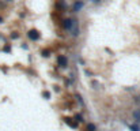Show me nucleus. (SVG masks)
<instances>
[{
  "label": "nucleus",
  "mask_w": 140,
  "mask_h": 131,
  "mask_svg": "<svg viewBox=\"0 0 140 131\" xmlns=\"http://www.w3.org/2000/svg\"><path fill=\"white\" fill-rule=\"evenodd\" d=\"M27 37H29L30 40H33V41H35V40L39 38V33L37 30H29V33H27Z\"/></svg>",
  "instance_id": "1"
},
{
  "label": "nucleus",
  "mask_w": 140,
  "mask_h": 131,
  "mask_svg": "<svg viewBox=\"0 0 140 131\" xmlns=\"http://www.w3.org/2000/svg\"><path fill=\"white\" fill-rule=\"evenodd\" d=\"M75 23H76V22H75V21H72V19H67V21L64 22V27H65V29H68V30H71V29H72V26L75 25Z\"/></svg>",
  "instance_id": "2"
},
{
  "label": "nucleus",
  "mask_w": 140,
  "mask_h": 131,
  "mask_svg": "<svg viewBox=\"0 0 140 131\" xmlns=\"http://www.w3.org/2000/svg\"><path fill=\"white\" fill-rule=\"evenodd\" d=\"M59 64L61 67H67V57L65 56H59Z\"/></svg>",
  "instance_id": "3"
},
{
  "label": "nucleus",
  "mask_w": 140,
  "mask_h": 131,
  "mask_svg": "<svg viewBox=\"0 0 140 131\" xmlns=\"http://www.w3.org/2000/svg\"><path fill=\"white\" fill-rule=\"evenodd\" d=\"M64 122H65V123H67V124L69 126V127H74V128H76V127H78V124H76V123H75V122H72V119H68V117H65V119H64Z\"/></svg>",
  "instance_id": "4"
},
{
  "label": "nucleus",
  "mask_w": 140,
  "mask_h": 131,
  "mask_svg": "<svg viewBox=\"0 0 140 131\" xmlns=\"http://www.w3.org/2000/svg\"><path fill=\"white\" fill-rule=\"evenodd\" d=\"M133 116H135L136 120L140 123V111H136V112H133Z\"/></svg>",
  "instance_id": "5"
},
{
  "label": "nucleus",
  "mask_w": 140,
  "mask_h": 131,
  "mask_svg": "<svg viewBox=\"0 0 140 131\" xmlns=\"http://www.w3.org/2000/svg\"><path fill=\"white\" fill-rule=\"evenodd\" d=\"M82 7H83V3H76V4H75V7H74V8H75V11H79V10L82 8Z\"/></svg>",
  "instance_id": "6"
},
{
  "label": "nucleus",
  "mask_w": 140,
  "mask_h": 131,
  "mask_svg": "<svg viewBox=\"0 0 140 131\" xmlns=\"http://www.w3.org/2000/svg\"><path fill=\"white\" fill-rule=\"evenodd\" d=\"M129 128H131L132 131H140V127L136 126V124H135V126H129Z\"/></svg>",
  "instance_id": "7"
},
{
  "label": "nucleus",
  "mask_w": 140,
  "mask_h": 131,
  "mask_svg": "<svg viewBox=\"0 0 140 131\" xmlns=\"http://www.w3.org/2000/svg\"><path fill=\"white\" fill-rule=\"evenodd\" d=\"M87 130H89V131H95V126L94 124H89V126H87Z\"/></svg>",
  "instance_id": "8"
},
{
  "label": "nucleus",
  "mask_w": 140,
  "mask_h": 131,
  "mask_svg": "<svg viewBox=\"0 0 140 131\" xmlns=\"http://www.w3.org/2000/svg\"><path fill=\"white\" fill-rule=\"evenodd\" d=\"M135 101H136V102H139V104H140V96H136V97H135Z\"/></svg>",
  "instance_id": "9"
},
{
  "label": "nucleus",
  "mask_w": 140,
  "mask_h": 131,
  "mask_svg": "<svg viewBox=\"0 0 140 131\" xmlns=\"http://www.w3.org/2000/svg\"><path fill=\"white\" fill-rule=\"evenodd\" d=\"M75 117L78 119V122H82V116H80V115H76V116H75Z\"/></svg>",
  "instance_id": "10"
},
{
  "label": "nucleus",
  "mask_w": 140,
  "mask_h": 131,
  "mask_svg": "<svg viewBox=\"0 0 140 131\" xmlns=\"http://www.w3.org/2000/svg\"><path fill=\"white\" fill-rule=\"evenodd\" d=\"M44 56H49V51H44Z\"/></svg>",
  "instance_id": "11"
},
{
  "label": "nucleus",
  "mask_w": 140,
  "mask_h": 131,
  "mask_svg": "<svg viewBox=\"0 0 140 131\" xmlns=\"http://www.w3.org/2000/svg\"><path fill=\"white\" fill-rule=\"evenodd\" d=\"M11 37H12V38H17L18 34H17V33H12V34H11Z\"/></svg>",
  "instance_id": "12"
},
{
  "label": "nucleus",
  "mask_w": 140,
  "mask_h": 131,
  "mask_svg": "<svg viewBox=\"0 0 140 131\" xmlns=\"http://www.w3.org/2000/svg\"><path fill=\"white\" fill-rule=\"evenodd\" d=\"M2 7H3V3H0V8H2Z\"/></svg>",
  "instance_id": "13"
},
{
  "label": "nucleus",
  "mask_w": 140,
  "mask_h": 131,
  "mask_svg": "<svg viewBox=\"0 0 140 131\" xmlns=\"http://www.w3.org/2000/svg\"><path fill=\"white\" fill-rule=\"evenodd\" d=\"M94 2H99V0H94Z\"/></svg>",
  "instance_id": "14"
},
{
  "label": "nucleus",
  "mask_w": 140,
  "mask_h": 131,
  "mask_svg": "<svg viewBox=\"0 0 140 131\" xmlns=\"http://www.w3.org/2000/svg\"><path fill=\"white\" fill-rule=\"evenodd\" d=\"M99 2H101V0H99Z\"/></svg>",
  "instance_id": "15"
}]
</instances>
